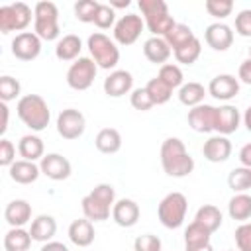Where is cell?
Instances as JSON below:
<instances>
[{
    "mask_svg": "<svg viewBox=\"0 0 251 251\" xmlns=\"http://www.w3.org/2000/svg\"><path fill=\"white\" fill-rule=\"evenodd\" d=\"M161 167L169 176L182 178L194 171V159L178 137H167L161 145Z\"/></svg>",
    "mask_w": 251,
    "mask_h": 251,
    "instance_id": "obj_1",
    "label": "cell"
},
{
    "mask_svg": "<svg viewBox=\"0 0 251 251\" xmlns=\"http://www.w3.org/2000/svg\"><path fill=\"white\" fill-rule=\"evenodd\" d=\"M116 200V190L112 184H96L80 202L82 214L90 222H104L110 218L114 202Z\"/></svg>",
    "mask_w": 251,
    "mask_h": 251,
    "instance_id": "obj_2",
    "label": "cell"
},
{
    "mask_svg": "<svg viewBox=\"0 0 251 251\" xmlns=\"http://www.w3.org/2000/svg\"><path fill=\"white\" fill-rule=\"evenodd\" d=\"M18 118L31 129V131H43L49 126L51 112L47 102L39 94H25L18 100L16 106Z\"/></svg>",
    "mask_w": 251,
    "mask_h": 251,
    "instance_id": "obj_3",
    "label": "cell"
},
{
    "mask_svg": "<svg viewBox=\"0 0 251 251\" xmlns=\"http://www.w3.org/2000/svg\"><path fill=\"white\" fill-rule=\"evenodd\" d=\"M33 29L39 35V39H45V41H53V39L59 37V33H61L59 10L53 2L41 0V2L35 4V8H33Z\"/></svg>",
    "mask_w": 251,
    "mask_h": 251,
    "instance_id": "obj_4",
    "label": "cell"
},
{
    "mask_svg": "<svg viewBox=\"0 0 251 251\" xmlns=\"http://www.w3.org/2000/svg\"><path fill=\"white\" fill-rule=\"evenodd\" d=\"M186 210H188V200L182 192H169L157 208V216L159 222L169 227V229H176L182 226L184 218H186Z\"/></svg>",
    "mask_w": 251,
    "mask_h": 251,
    "instance_id": "obj_5",
    "label": "cell"
},
{
    "mask_svg": "<svg viewBox=\"0 0 251 251\" xmlns=\"http://www.w3.org/2000/svg\"><path fill=\"white\" fill-rule=\"evenodd\" d=\"M88 51H90V59L100 67V69H114L120 61V49L116 47V43L102 31H94L88 37Z\"/></svg>",
    "mask_w": 251,
    "mask_h": 251,
    "instance_id": "obj_6",
    "label": "cell"
},
{
    "mask_svg": "<svg viewBox=\"0 0 251 251\" xmlns=\"http://www.w3.org/2000/svg\"><path fill=\"white\" fill-rule=\"evenodd\" d=\"M31 22V8L25 2H16L0 8V31H22Z\"/></svg>",
    "mask_w": 251,
    "mask_h": 251,
    "instance_id": "obj_7",
    "label": "cell"
},
{
    "mask_svg": "<svg viewBox=\"0 0 251 251\" xmlns=\"http://www.w3.org/2000/svg\"><path fill=\"white\" fill-rule=\"evenodd\" d=\"M98 65L90 57H78L67 71V84L73 90H88L96 78Z\"/></svg>",
    "mask_w": 251,
    "mask_h": 251,
    "instance_id": "obj_8",
    "label": "cell"
},
{
    "mask_svg": "<svg viewBox=\"0 0 251 251\" xmlns=\"http://www.w3.org/2000/svg\"><path fill=\"white\" fill-rule=\"evenodd\" d=\"M84 127H86L84 114L76 108H67L57 116V131L63 139L69 141L78 139L84 133Z\"/></svg>",
    "mask_w": 251,
    "mask_h": 251,
    "instance_id": "obj_9",
    "label": "cell"
},
{
    "mask_svg": "<svg viewBox=\"0 0 251 251\" xmlns=\"http://www.w3.org/2000/svg\"><path fill=\"white\" fill-rule=\"evenodd\" d=\"M143 27H145V22L141 20V16H137V14H126L114 25V39L120 45H133L139 39Z\"/></svg>",
    "mask_w": 251,
    "mask_h": 251,
    "instance_id": "obj_10",
    "label": "cell"
},
{
    "mask_svg": "<svg viewBox=\"0 0 251 251\" xmlns=\"http://www.w3.org/2000/svg\"><path fill=\"white\" fill-rule=\"evenodd\" d=\"M41 53V39L35 31H22L12 39V55L20 61H33Z\"/></svg>",
    "mask_w": 251,
    "mask_h": 251,
    "instance_id": "obj_11",
    "label": "cell"
},
{
    "mask_svg": "<svg viewBox=\"0 0 251 251\" xmlns=\"http://www.w3.org/2000/svg\"><path fill=\"white\" fill-rule=\"evenodd\" d=\"M41 175H45L51 180H65L71 176V163L67 157L59 155V153H47L43 155L41 163H39Z\"/></svg>",
    "mask_w": 251,
    "mask_h": 251,
    "instance_id": "obj_12",
    "label": "cell"
},
{
    "mask_svg": "<svg viewBox=\"0 0 251 251\" xmlns=\"http://www.w3.org/2000/svg\"><path fill=\"white\" fill-rule=\"evenodd\" d=\"M241 122L239 110L231 104H224L220 108H216V116H214V131H218L220 135H229L233 131H237Z\"/></svg>",
    "mask_w": 251,
    "mask_h": 251,
    "instance_id": "obj_13",
    "label": "cell"
},
{
    "mask_svg": "<svg viewBox=\"0 0 251 251\" xmlns=\"http://www.w3.org/2000/svg\"><path fill=\"white\" fill-rule=\"evenodd\" d=\"M214 116L216 108L210 104H200L188 110V126L198 133H210L214 131Z\"/></svg>",
    "mask_w": 251,
    "mask_h": 251,
    "instance_id": "obj_14",
    "label": "cell"
},
{
    "mask_svg": "<svg viewBox=\"0 0 251 251\" xmlns=\"http://www.w3.org/2000/svg\"><path fill=\"white\" fill-rule=\"evenodd\" d=\"M204 39H206V43H208L214 51H226V49H229L231 43H233V31H231L229 25L216 22V24H210V25L206 27Z\"/></svg>",
    "mask_w": 251,
    "mask_h": 251,
    "instance_id": "obj_15",
    "label": "cell"
},
{
    "mask_svg": "<svg viewBox=\"0 0 251 251\" xmlns=\"http://www.w3.org/2000/svg\"><path fill=\"white\" fill-rule=\"evenodd\" d=\"M139 214H141L139 212V206L131 198H122L112 208V220L120 227H131V226H135L137 220H139Z\"/></svg>",
    "mask_w": 251,
    "mask_h": 251,
    "instance_id": "obj_16",
    "label": "cell"
},
{
    "mask_svg": "<svg viewBox=\"0 0 251 251\" xmlns=\"http://www.w3.org/2000/svg\"><path fill=\"white\" fill-rule=\"evenodd\" d=\"M208 92L216 100H231L239 92V80L233 75H218L210 80Z\"/></svg>",
    "mask_w": 251,
    "mask_h": 251,
    "instance_id": "obj_17",
    "label": "cell"
},
{
    "mask_svg": "<svg viewBox=\"0 0 251 251\" xmlns=\"http://www.w3.org/2000/svg\"><path fill=\"white\" fill-rule=\"evenodd\" d=\"M133 86V76L129 71H114L104 78V92L112 98L127 94Z\"/></svg>",
    "mask_w": 251,
    "mask_h": 251,
    "instance_id": "obj_18",
    "label": "cell"
},
{
    "mask_svg": "<svg viewBox=\"0 0 251 251\" xmlns=\"http://www.w3.org/2000/svg\"><path fill=\"white\" fill-rule=\"evenodd\" d=\"M202 153L210 163H224L231 155V141L226 135H214L204 143Z\"/></svg>",
    "mask_w": 251,
    "mask_h": 251,
    "instance_id": "obj_19",
    "label": "cell"
},
{
    "mask_svg": "<svg viewBox=\"0 0 251 251\" xmlns=\"http://www.w3.org/2000/svg\"><path fill=\"white\" fill-rule=\"evenodd\" d=\"M8 173H10V178H12L14 182H18V184H31V182H35V180L39 178L41 169H39V165H35L33 161L20 159V161H16V163L8 169Z\"/></svg>",
    "mask_w": 251,
    "mask_h": 251,
    "instance_id": "obj_20",
    "label": "cell"
},
{
    "mask_svg": "<svg viewBox=\"0 0 251 251\" xmlns=\"http://www.w3.org/2000/svg\"><path fill=\"white\" fill-rule=\"evenodd\" d=\"M173 49L171 45L165 41V37H149L143 43V55L147 57V61L155 63V65H165V61L171 57Z\"/></svg>",
    "mask_w": 251,
    "mask_h": 251,
    "instance_id": "obj_21",
    "label": "cell"
},
{
    "mask_svg": "<svg viewBox=\"0 0 251 251\" xmlns=\"http://www.w3.org/2000/svg\"><path fill=\"white\" fill-rule=\"evenodd\" d=\"M4 218L12 227H22L31 220V206L27 200H12L6 210H4Z\"/></svg>",
    "mask_w": 251,
    "mask_h": 251,
    "instance_id": "obj_22",
    "label": "cell"
},
{
    "mask_svg": "<svg viewBox=\"0 0 251 251\" xmlns=\"http://www.w3.org/2000/svg\"><path fill=\"white\" fill-rule=\"evenodd\" d=\"M94 226L90 220L82 218V220H75L69 226V239L76 245V247H88L94 241Z\"/></svg>",
    "mask_w": 251,
    "mask_h": 251,
    "instance_id": "obj_23",
    "label": "cell"
},
{
    "mask_svg": "<svg viewBox=\"0 0 251 251\" xmlns=\"http://www.w3.org/2000/svg\"><path fill=\"white\" fill-rule=\"evenodd\" d=\"M94 145L100 153L104 155H114L122 149V135L116 127H104L96 133V139H94Z\"/></svg>",
    "mask_w": 251,
    "mask_h": 251,
    "instance_id": "obj_24",
    "label": "cell"
},
{
    "mask_svg": "<svg viewBox=\"0 0 251 251\" xmlns=\"http://www.w3.org/2000/svg\"><path fill=\"white\" fill-rule=\"evenodd\" d=\"M57 231V222L53 216L49 214H41L37 216L33 222H31V227H29V233H31V239L33 241H43L47 243Z\"/></svg>",
    "mask_w": 251,
    "mask_h": 251,
    "instance_id": "obj_25",
    "label": "cell"
},
{
    "mask_svg": "<svg viewBox=\"0 0 251 251\" xmlns=\"http://www.w3.org/2000/svg\"><path fill=\"white\" fill-rule=\"evenodd\" d=\"M80 49H82L80 37L75 33H69V35H63V39H59L55 47V55L59 61H76L80 55Z\"/></svg>",
    "mask_w": 251,
    "mask_h": 251,
    "instance_id": "obj_26",
    "label": "cell"
},
{
    "mask_svg": "<svg viewBox=\"0 0 251 251\" xmlns=\"http://www.w3.org/2000/svg\"><path fill=\"white\" fill-rule=\"evenodd\" d=\"M227 214L231 220H237L241 224L247 222L251 218V196L245 192H237L227 204Z\"/></svg>",
    "mask_w": 251,
    "mask_h": 251,
    "instance_id": "obj_27",
    "label": "cell"
},
{
    "mask_svg": "<svg viewBox=\"0 0 251 251\" xmlns=\"http://www.w3.org/2000/svg\"><path fill=\"white\" fill-rule=\"evenodd\" d=\"M18 151H20V155L25 159V161H37V159H43V151H45V147H43V141H41V137H37V135H24L22 139H20V143H18Z\"/></svg>",
    "mask_w": 251,
    "mask_h": 251,
    "instance_id": "obj_28",
    "label": "cell"
},
{
    "mask_svg": "<svg viewBox=\"0 0 251 251\" xmlns=\"http://www.w3.org/2000/svg\"><path fill=\"white\" fill-rule=\"evenodd\" d=\"M204 96H206V88H204L200 82H194V80L184 82V84L178 88V100H180V104L190 106V108L200 106L202 100H204Z\"/></svg>",
    "mask_w": 251,
    "mask_h": 251,
    "instance_id": "obj_29",
    "label": "cell"
},
{
    "mask_svg": "<svg viewBox=\"0 0 251 251\" xmlns=\"http://www.w3.org/2000/svg\"><path fill=\"white\" fill-rule=\"evenodd\" d=\"M31 245V233L24 227H12L4 235V249L6 251H27Z\"/></svg>",
    "mask_w": 251,
    "mask_h": 251,
    "instance_id": "obj_30",
    "label": "cell"
},
{
    "mask_svg": "<svg viewBox=\"0 0 251 251\" xmlns=\"http://www.w3.org/2000/svg\"><path fill=\"white\" fill-rule=\"evenodd\" d=\"M194 222L202 224L210 233H214V231L220 229V226H222V212H220V208H216L214 204H204L202 208H198Z\"/></svg>",
    "mask_w": 251,
    "mask_h": 251,
    "instance_id": "obj_31",
    "label": "cell"
},
{
    "mask_svg": "<svg viewBox=\"0 0 251 251\" xmlns=\"http://www.w3.org/2000/svg\"><path fill=\"white\" fill-rule=\"evenodd\" d=\"M145 25H147V29L153 33V37H165V35L176 25V22L173 20V16H171L169 12H163V14L145 18Z\"/></svg>",
    "mask_w": 251,
    "mask_h": 251,
    "instance_id": "obj_32",
    "label": "cell"
},
{
    "mask_svg": "<svg viewBox=\"0 0 251 251\" xmlns=\"http://www.w3.org/2000/svg\"><path fill=\"white\" fill-rule=\"evenodd\" d=\"M196 35H194V31L186 25V24H176L167 35H165V41L171 45V49L173 51H176L178 47H182V45H186L188 41H192Z\"/></svg>",
    "mask_w": 251,
    "mask_h": 251,
    "instance_id": "obj_33",
    "label": "cell"
},
{
    "mask_svg": "<svg viewBox=\"0 0 251 251\" xmlns=\"http://www.w3.org/2000/svg\"><path fill=\"white\" fill-rule=\"evenodd\" d=\"M210 231L198 224V222H192L188 224L186 231H184V247H196V245H204V243H210Z\"/></svg>",
    "mask_w": 251,
    "mask_h": 251,
    "instance_id": "obj_34",
    "label": "cell"
},
{
    "mask_svg": "<svg viewBox=\"0 0 251 251\" xmlns=\"http://www.w3.org/2000/svg\"><path fill=\"white\" fill-rule=\"evenodd\" d=\"M227 184L233 192H245L251 188V169L247 167H235L227 175Z\"/></svg>",
    "mask_w": 251,
    "mask_h": 251,
    "instance_id": "obj_35",
    "label": "cell"
},
{
    "mask_svg": "<svg viewBox=\"0 0 251 251\" xmlns=\"http://www.w3.org/2000/svg\"><path fill=\"white\" fill-rule=\"evenodd\" d=\"M173 53H175V59H176L178 63H182V65H192V63H196V59H198L200 53H202V43H200L198 37H194L192 41H188L186 45L178 47V49L173 51Z\"/></svg>",
    "mask_w": 251,
    "mask_h": 251,
    "instance_id": "obj_36",
    "label": "cell"
},
{
    "mask_svg": "<svg viewBox=\"0 0 251 251\" xmlns=\"http://www.w3.org/2000/svg\"><path fill=\"white\" fill-rule=\"evenodd\" d=\"M171 90L175 88H180L184 84V76H182V71L178 65H173V63H165L161 69H159V75H157Z\"/></svg>",
    "mask_w": 251,
    "mask_h": 251,
    "instance_id": "obj_37",
    "label": "cell"
},
{
    "mask_svg": "<svg viewBox=\"0 0 251 251\" xmlns=\"http://www.w3.org/2000/svg\"><path fill=\"white\" fill-rule=\"evenodd\" d=\"M145 90H147V94L151 96V100H153V104H165V102H169L171 100V96H173V90L159 78V76H155V78H151L147 84H145Z\"/></svg>",
    "mask_w": 251,
    "mask_h": 251,
    "instance_id": "obj_38",
    "label": "cell"
},
{
    "mask_svg": "<svg viewBox=\"0 0 251 251\" xmlns=\"http://www.w3.org/2000/svg\"><path fill=\"white\" fill-rule=\"evenodd\" d=\"M98 8H100V2H96V0H80V2L75 4V16H76L78 22L94 24Z\"/></svg>",
    "mask_w": 251,
    "mask_h": 251,
    "instance_id": "obj_39",
    "label": "cell"
},
{
    "mask_svg": "<svg viewBox=\"0 0 251 251\" xmlns=\"http://www.w3.org/2000/svg\"><path fill=\"white\" fill-rule=\"evenodd\" d=\"M20 90H22V86H20L18 78H14L10 75L0 76V98H2V102L16 100L20 96Z\"/></svg>",
    "mask_w": 251,
    "mask_h": 251,
    "instance_id": "obj_40",
    "label": "cell"
},
{
    "mask_svg": "<svg viewBox=\"0 0 251 251\" xmlns=\"http://www.w3.org/2000/svg\"><path fill=\"white\" fill-rule=\"evenodd\" d=\"M206 12L218 20H224L231 14L233 10V2L231 0H206Z\"/></svg>",
    "mask_w": 251,
    "mask_h": 251,
    "instance_id": "obj_41",
    "label": "cell"
},
{
    "mask_svg": "<svg viewBox=\"0 0 251 251\" xmlns=\"http://www.w3.org/2000/svg\"><path fill=\"white\" fill-rule=\"evenodd\" d=\"M94 25L100 29H108V27L116 25V10L110 4H100L96 18H94Z\"/></svg>",
    "mask_w": 251,
    "mask_h": 251,
    "instance_id": "obj_42",
    "label": "cell"
},
{
    "mask_svg": "<svg viewBox=\"0 0 251 251\" xmlns=\"http://www.w3.org/2000/svg\"><path fill=\"white\" fill-rule=\"evenodd\" d=\"M133 251H161V239L153 233L137 235L133 241Z\"/></svg>",
    "mask_w": 251,
    "mask_h": 251,
    "instance_id": "obj_43",
    "label": "cell"
},
{
    "mask_svg": "<svg viewBox=\"0 0 251 251\" xmlns=\"http://www.w3.org/2000/svg\"><path fill=\"white\" fill-rule=\"evenodd\" d=\"M129 102H131V106H133L135 110H139V112H147V110H151V108L155 106L153 100H151V96L147 94L145 86H143V88H135V90L131 92V96H129Z\"/></svg>",
    "mask_w": 251,
    "mask_h": 251,
    "instance_id": "obj_44",
    "label": "cell"
},
{
    "mask_svg": "<svg viewBox=\"0 0 251 251\" xmlns=\"http://www.w3.org/2000/svg\"><path fill=\"white\" fill-rule=\"evenodd\" d=\"M235 245H237V251H251V224L249 222H243L235 233Z\"/></svg>",
    "mask_w": 251,
    "mask_h": 251,
    "instance_id": "obj_45",
    "label": "cell"
},
{
    "mask_svg": "<svg viewBox=\"0 0 251 251\" xmlns=\"http://www.w3.org/2000/svg\"><path fill=\"white\" fill-rule=\"evenodd\" d=\"M137 6H139V10H141V14L145 18L157 16V14H163V12H169L167 2H163V0H139Z\"/></svg>",
    "mask_w": 251,
    "mask_h": 251,
    "instance_id": "obj_46",
    "label": "cell"
},
{
    "mask_svg": "<svg viewBox=\"0 0 251 251\" xmlns=\"http://www.w3.org/2000/svg\"><path fill=\"white\" fill-rule=\"evenodd\" d=\"M14 163H16V147L10 139L2 137L0 139V165L10 169Z\"/></svg>",
    "mask_w": 251,
    "mask_h": 251,
    "instance_id": "obj_47",
    "label": "cell"
},
{
    "mask_svg": "<svg viewBox=\"0 0 251 251\" xmlns=\"http://www.w3.org/2000/svg\"><path fill=\"white\" fill-rule=\"evenodd\" d=\"M235 31L241 37H251V10H241L235 16Z\"/></svg>",
    "mask_w": 251,
    "mask_h": 251,
    "instance_id": "obj_48",
    "label": "cell"
},
{
    "mask_svg": "<svg viewBox=\"0 0 251 251\" xmlns=\"http://www.w3.org/2000/svg\"><path fill=\"white\" fill-rule=\"evenodd\" d=\"M239 80L245 82V84H251V59H245L241 65H239V73H237Z\"/></svg>",
    "mask_w": 251,
    "mask_h": 251,
    "instance_id": "obj_49",
    "label": "cell"
},
{
    "mask_svg": "<svg viewBox=\"0 0 251 251\" xmlns=\"http://www.w3.org/2000/svg\"><path fill=\"white\" fill-rule=\"evenodd\" d=\"M239 163H241V167L251 169V143H245L239 149Z\"/></svg>",
    "mask_w": 251,
    "mask_h": 251,
    "instance_id": "obj_50",
    "label": "cell"
},
{
    "mask_svg": "<svg viewBox=\"0 0 251 251\" xmlns=\"http://www.w3.org/2000/svg\"><path fill=\"white\" fill-rule=\"evenodd\" d=\"M41 251H69V247L65 243H61V241H47L41 247Z\"/></svg>",
    "mask_w": 251,
    "mask_h": 251,
    "instance_id": "obj_51",
    "label": "cell"
},
{
    "mask_svg": "<svg viewBox=\"0 0 251 251\" xmlns=\"http://www.w3.org/2000/svg\"><path fill=\"white\" fill-rule=\"evenodd\" d=\"M0 110H2V126H0V133H4L8 129V106L6 102L0 104Z\"/></svg>",
    "mask_w": 251,
    "mask_h": 251,
    "instance_id": "obj_52",
    "label": "cell"
},
{
    "mask_svg": "<svg viewBox=\"0 0 251 251\" xmlns=\"http://www.w3.org/2000/svg\"><path fill=\"white\" fill-rule=\"evenodd\" d=\"M184 251H214V247L210 243H204V245H196V247H184Z\"/></svg>",
    "mask_w": 251,
    "mask_h": 251,
    "instance_id": "obj_53",
    "label": "cell"
},
{
    "mask_svg": "<svg viewBox=\"0 0 251 251\" xmlns=\"http://www.w3.org/2000/svg\"><path fill=\"white\" fill-rule=\"evenodd\" d=\"M243 124H245V127H247V131L251 133V106L245 110V114H243Z\"/></svg>",
    "mask_w": 251,
    "mask_h": 251,
    "instance_id": "obj_54",
    "label": "cell"
},
{
    "mask_svg": "<svg viewBox=\"0 0 251 251\" xmlns=\"http://www.w3.org/2000/svg\"><path fill=\"white\" fill-rule=\"evenodd\" d=\"M110 6L116 10V8H127L129 6V0H112Z\"/></svg>",
    "mask_w": 251,
    "mask_h": 251,
    "instance_id": "obj_55",
    "label": "cell"
},
{
    "mask_svg": "<svg viewBox=\"0 0 251 251\" xmlns=\"http://www.w3.org/2000/svg\"><path fill=\"white\" fill-rule=\"evenodd\" d=\"M249 59H251V47H249Z\"/></svg>",
    "mask_w": 251,
    "mask_h": 251,
    "instance_id": "obj_56",
    "label": "cell"
},
{
    "mask_svg": "<svg viewBox=\"0 0 251 251\" xmlns=\"http://www.w3.org/2000/svg\"><path fill=\"white\" fill-rule=\"evenodd\" d=\"M227 251H233V249H227Z\"/></svg>",
    "mask_w": 251,
    "mask_h": 251,
    "instance_id": "obj_57",
    "label": "cell"
}]
</instances>
